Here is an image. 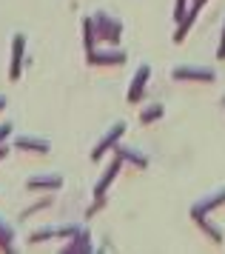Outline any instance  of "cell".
Segmentation results:
<instances>
[{"label": "cell", "mask_w": 225, "mask_h": 254, "mask_svg": "<svg viewBox=\"0 0 225 254\" xmlns=\"http://www.w3.org/2000/svg\"><path fill=\"white\" fill-rule=\"evenodd\" d=\"M0 109H3V97H0Z\"/></svg>", "instance_id": "cell-2"}, {"label": "cell", "mask_w": 225, "mask_h": 254, "mask_svg": "<svg viewBox=\"0 0 225 254\" xmlns=\"http://www.w3.org/2000/svg\"><path fill=\"white\" fill-rule=\"evenodd\" d=\"M20 49H23V37L14 40V66H11V77H17V63H20Z\"/></svg>", "instance_id": "cell-1"}]
</instances>
